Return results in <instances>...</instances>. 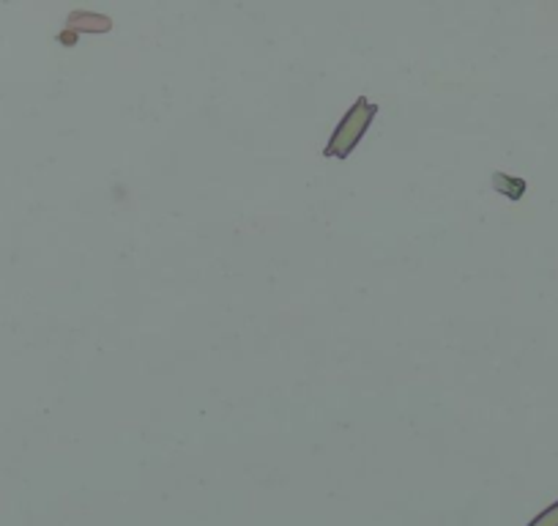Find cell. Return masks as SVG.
Segmentation results:
<instances>
[{
	"instance_id": "obj_1",
	"label": "cell",
	"mask_w": 558,
	"mask_h": 526,
	"mask_svg": "<svg viewBox=\"0 0 558 526\" xmlns=\"http://www.w3.org/2000/svg\"><path fill=\"white\" fill-rule=\"evenodd\" d=\"M380 107L375 101H369L367 96H359L351 107H348L345 116L340 118L337 129L331 132V141L324 146L326 159H348L356 152L359 143L364 141V135L373 127L375 116H378Z\"/></svg>"
},
{
	"instance_id": "obj_2",
	"label": "cell",
	"mask_w": 558,
	"mask_h": 526,
	"mask_svg": "<svg viewBox=\"0 0 558 526\" xmlns=\"http://www.w3.org/2000/svg\"><path fill=\"white\" fill-rule=\"evenodd\" d=\"M493 190L501 192V195L509 198V201H520L525 192V181L512 179V176L507 174H493Z\"/></svg>"
},
{
	"instance_id": "obj_3",
	"label": "cell",
	"mask_w": 558,
	"mask_h": 526,
	"mask_svg": "<svg viewBox=\"0 0 558 526\" xmlns=\"http://www.w3.org/2000/svg\"><path fill=\"white\" fill-rule=\"evenodd\" d=\"M529 526H558V502L550 504L547 510H542V513L536 515Z\"/></svg>"
}]
</instances>
